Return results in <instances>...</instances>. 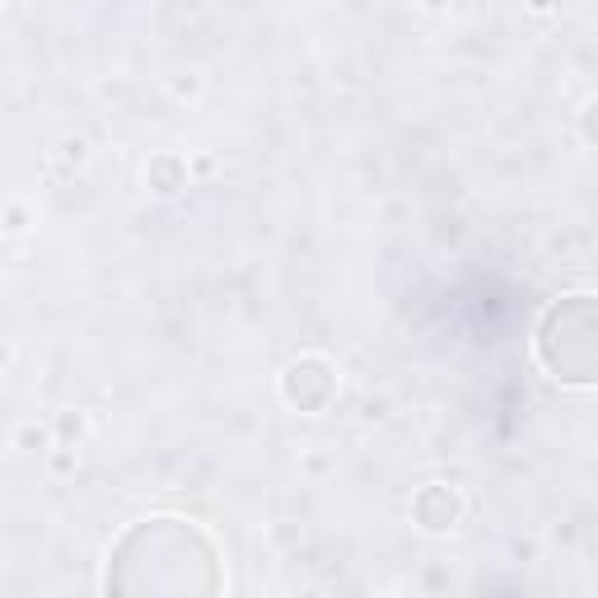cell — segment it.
Listing matches in <instances>:
<instances>
[{
    "instance_id": "obj_1",
    "label": "cell",
    "mask_w": 598,
    "mask_h": 598,
    "mask_svg": "<svg viewBox=\"0 0 598 598\" xmlns=\"http://www.w3.org/2000/svg\"><path fill=\"white\" fill-rule=\"evenodd\" d=\"M537 361L570 388L598 384V295H566L543 313Z\"/></svg>"
},
{
    "instance_id": "obj_2",
    "label": "cell",
    "mask_w": 598,
    "mask_h": 598,
    "mask_svg": "<svg viewBox=\"0 0 598 598\" xmlns=\"http://www.w3.org/2000/svg\"><path fill=\"white\" fill-rule=\"evenodd\" d=\"M332 388H337L332 365L318 361V355H305V361H295L281 374V397H286L290 407H299V412H323Z\"/></svg>"
},
{
    "instance_id": "obj_3",
    "label": "cell",
    "mask_w": 598,
    "mask_h": 598,
    "mask_svg": "<svg viewBox=\"0 0 598 598\" xmlns=\"http://www.w3.org/2000/svg\"><path fill=\"white\" fill-rule=\"evenodd\" d=\"M412 514L416 524H421L426 533H449L458 520H463V495H458L453 487L435 482V487H421L412 501Z\"/></svg>"
},
{
    "instance_id": "obj_4",
    "label": "cell",
    "mask_w": 598,
    "mask_h": 598,
    "mask_svg": "<svg viewBox=\"0 0 598 598\" xmlns=\"http://www.w3.org/2000/svg\"><path fill=\"white\" fill-rule=\"evenodd\" d=\"M146 183L159 192V196H173L178 188H188V164L178 154H154L150 169H146Z\"/></svg>"
},
{
    "instance_id": "obj_5",
    "label": "cell",
    "mask_w": 598,
    "mask_h": 598,
    "mask_svg": "<svg viewBox=\"0 0 598 598\" xmlns=\"http://www.w3.org/2000/svg\"><path fill=\"white\" fill-rule=\"evenodd\" d=\"M56 430H62V445H71V449H75V440L85 435V416H79V412H66L62 421H56Z\"/></svg>"
},
{
    "instance_id": "obj_6",
    "label": "cell",
    "mask_w": 598,
    "mask_h": 598,
    "mask_svg": "<svg viewBox=\"0 0 598 598\" xmlns=\"http://www.w3.org/2000/svg\"><path fill=\"white\" fill-rule=\"evenodd\" d=\"M85 141H79V136H66V141H62V159H66V164H79V159H85Z\"/></svg>"
},
{
    "instance_id": "obj_7",
    "label": "cell",
    "mask_w": 598,
    "mask_h": 598,
    "mask_svg": "<svg viewBox=\"0 0 598 598\" xmlns=\"http://www.w3.org/2000/svg\"><path fill=\"white\" fill-rule=\"evenodd\" d=\"M580 131H585V141H594V146H598V104H589V108H585Z\"/></svg>"
},
{
    "instance_id": "obj_8",
    "label": "cell",
    "mask_w": 598,
    "mask_h": 598,
    "mask_svg": "<svg viewBox=\"0 0 598 598\" xmlns=\"http://www.w3.org/2000/svg\"><path fill=\"white\" fill-rule=\"evenodd\" d=\"M52 440V435L47 430H38V426H24V430H19V445H24V449H38V445H47Z\"/></svg>"
},
{
    "instance_id": "obj_9",
    "label": "cell",
    "mask_w": 598,
    "mask_h": 598,
    "mask_svg": "<svg viewBox=\"0 0 598 598\" xmlns=\"http://www.w3.org/2000/svg\"><path fill=\"white\" fill-rule=\"evenodd\" d=\"M421 6H426V10H445V6H449V0H421Z\"/></svg>"
}]
</instances>
